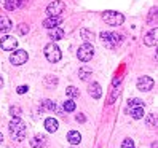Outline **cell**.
<instances>
[{
	"label": "cell",
	"instance_id": "17",
	"mask_svg": "<svg viewBox=\"0 0 158 148\" xmlns=\"http://www.w3.org/2000/svg\"><path fill=\"white\" fill-rule=\"evenodd\" d=\"M67 140H69L70 145H78V143L81 142V135H80V132H77V131H70V132L67 134Z\"/></svg>",
	"mask_w": 158,
	"mask_h": 148
},
{
	"label": "cell",
	"instance_id": "1",
	"mask_svg": "<svg viewBox=\"0 0 158 148\" xmlns=\"http://www.w3.org/2000/svg\"><path fill=\"white\" fill-rule=\"evenodd\" d=\"M10 135L15 138L16 142H21L24 140V137H26V132H27V129H26V124L24 121L18 116V118H13L11 119V123H10Z\"/></svg>",
	"mask_w": 158,
	"mask_h": 148
},
{
	"label": "cell",
	"instance_id": "8",
	"mask_svg": "<svg viewBox=\"0 0 158 148\" xmlns=\"http://www.w3.org/2000/svg\"><path fill=\"white\" fill-rule=\"evenodd\" d=\"M0 46H2L5 51H13V50H16V46H18V40L15 38V37H11V35H6V37H3V38L0 40Z\"/></svg>",
	"mask_w": 158,
	"mask_h": 148
},
{
	"label": "cell",
	"instance_id": "14",
	"mask_svg": "<svg viewBox=\"0 0 158 148\" xmlns=\"http://www.w3.org/2000/svg\"><path fill=\"white\" fill-rule=\"evenodd\" d=\"M46 145V137L45 135H35L31 140V146L32 148H43Z\"/></svg>",
	"mask_w": 158,
	"mask_h": 148
},
{
	"label": "cell",
	"instance_id": "6",
	"mask_svg": "<svg viewBox=\"0 0 158 148\" xmlns=\"http://www.w3.org/2000/svg\"><path fill=\"white\" fill-rule=\"evenodd\" d=\"M66 10V3L61 2V0H54L48 6H46V13L48 16H61V13H64Z\"/></svg>",
	"mask_w": 158,
	"mask_h": 148
},
{
	"label": "cell",
	"instance_id": "23",
	"mask_svg": "<svg viewBox=\"0 0 158 148\" xmlns=\"http://www.w3.org/2000/svg\"><path fill=\"white\" fill-rule=\"evenodd\" d=\"M73 110H75V102H73V100L64 102V112H73Z\"/></svg>",
	"mask_w": 158,
	"mask_h": 148
},
{
	"label": "cell",
	"instance_id": "19",
	"mask_svg": "<svg viewBox=\"0 0 158 148\" xmlns=\"http://www.w3.org/2000/svg\"><path fill=\"white\" fill-rule=\"evenodd\" d=\"M42 108H46V110H51V112H54V110H58V105L53 102V100H43L42 102Z\"/></svg>",
	"mask_w": 158,
	"mask_h": 148
},
{
	"label": "cell",
	"instance_id": "7",
	"mask_svg": "<svg viewBox=\"0 0 158 148\" xmlns=\"http://www.w3.org/2000/svg\"><path fill=\"white\" fill-rule=\"evenodd\" d=\"M27 59H29V54H27V51H24V50H16L10 56V62L13 64V66H23V64L27 62Z\"/></svg>",
	"mask_w": 158,
	"mask_h": 148
},
{
	"label": "cell",
	"instance_id": "12",
	"mask_svg": "<svg viewBox=\"0 0 158 148\" xmlns=\"http://www.w3.org/2000/svg\"><path fill=\"white\" fill-rule=\"evenodd\" d=\"M50 32H48V35H50V38L51 40H54V42H58V40H61L62 37H64V30L61 29V27L58 26V27H53V29H48Z\"/></svg>",
	"mask_w": 158,
	"mask_h": 148
},
{
	"label": "cell",
	"instance_id": "29",
	"mask_svg": "<svg viewBox=\"0 0 158 148\" xmlns=\"http://www.w3.org/2000/svg\"><path fill=\"white\" fill-rule=\"evenodd\" d=\"M27 32H29V26L21 24V26H19V34H27Z\"/></svg>",
	"mask_w": 158,
	"mask_h": 148
},
{
	"label": "cell",
	"instance_id": "20",
	"mask_svg": "<svg viewBox=\"0 0 158 148\" xmlns=\"http://www.w3.org/2000/svg\"><path fill=\"white\" fill-rule=\"evenodd\" d=\"M66 94H67V97L75 99V97H78V96H80V92H78V89H77L75 86H69V88L66 89Z\"/></svg>",
	"mask_w": 158,
	"mask_h": 148
},
{
	"label": "cell",
	"instance_id": "27",
	"mask_svg": "<svg viewBox=\"0 0 158 148\" xmlns=\"http://www.w3.org/2000/svg\"><path fill=\"white\" fill-rule=\"evenodd\" d=\"M122 148H134V142L131 138H125L123 143H122Z\"/></svg>",
	"mask_w": 158,
	"mask_h": 148
},
{
	"label": "cell",
	"instance_id": "3",
	"mask_svg": "<svg viewBox=\"0 0 158 148\" xmlns=\"http://www.w3.org/2000/svg\"><path fill=\"white\" fill-rule=\"evenodd\" d=\"M102 19H104L109 26H122L125 21V16L118 11H106L102 14Z\"/></svg>",
	"mask_w": 158,
	"mask_h": 148
},
{
	"label": "cell",
	"instance_id": "31",
	"mask_svg": "<svg viewBox=\"0 0 158 148\" xmlns=\"http://www.w3.org/2000/svg\"><path fill=\"white\" fill-rule=\"evenodd\" d=\"M77 121H78V123H85V121H86V118H85V115H83V113L77 115Z\"/></svg>",
	"mask_w": 158,
	"mask_h": 148
},
{
	"label": "cell",
	"instance_id": "32",
	"mask_svg": "<svg viewBox=\"0 0 158 148\" xmlns=\"http://www.w3.org/2000/svg\"><path fill=\"white\" fill-rule=\"evenodd\" d=\"M46 83H54V85H56V83H58V78H51V77H46Z\"/></svg>",
	"mask_w": 158,
	"mask_h": 148
},
{
	"label": "cell",
	"instance_id": "34",
	"mask_svg": "<svg viewBox=\"0 0 158 148\" xmlns=\"http://www.w3.org/2000/svg\"><path fill=\"white\" fill-rule=\"evenodd\" d=\"M0 143H3V135L0 134Z\"/></svg>",
	"mask_w": 158,
	"mask_h": 148
},
{
	"label": "cell",
	"instance_id": "9",
	"mask_svg": "<svg viewBox=\"0 0 158 148\" xmlns=\"http://www.w3.org/2000/svg\"><path fill=\"white\" fill-rule=\"evenodd\" d=\"M155 85V81L150 77H139L137 80V89L139 91H150Z\"/></svg>",
	"mask_w": 158,
	"mask_h": 148
},
{
	"label": "cell",
	"instance_id": "16",
	"mask_svg": "<svg viewBox=\"0 0 158 148\" xmlns=\"http://www.w3.org/2000/svg\"><path fill=\"white\" fill-rule=\"evenodd\" d=\"M89 96L93 99H99L102 96V89H101V85L99 83H93V85L89 86Z\"/></svg>",
	"mask_w": 158,
	"mask_h": 148
},
{
	"label": "cell",
	"instance_id": "24",
	"mask_svg": "<svg viewBox=\"0 0 158 148\" xmlns=\"http://www.w3.org/2000/svg\"><path fill=\"white\" fill-rule=\"evenodd\" d=\"M78 75H80L81 80H88V78L91 77V70H88V69H80Z\"/></svg>",
	"mask_w": 158,
	"mask_h": 148
},
{
	"label": "cell",
	"instance_id": "28",
	"mask_svg": "<svg viewBox=\"0 0 158 148\" xmlns=\"http://www.w3.org/2000/svg\"><path fill=\"white\" fill-rule=\"evenodd\" d=\"M155 14H156V8L153 6L150 10V16H148V22L150 24H155Z\"/></svg>",
	"mask_w": 158,
	"mask_h": 148
},
{
	"label": "cell",
	"instance_id": "30",
	"mask_svg": "<svg viewBox=\"0 0 158 148\" xmlns=\"http://www.w3.org/2000/svg\"><path fill=\"white\" fill-rule=\"evenodd\" d=\"M27 89H29V88H27L26 85H23V86H19V88H18L16 91H18V94H26V92H27Z\"/></svg>",
	"mask_w": 158,
	"mask_h": 148
},
{
	"label": "cell",
	"instance_id": "11",
	"mask_svg": "<svg viewBox=\"0 0 158 148\" xmlns=\"http://www.w3.org/2000/svg\"><path fill=\"white\" fill-rule=\"evenodd\" d=\"M61 22H62L61 16H50V18H46V19L43 21V27H46V29H53V27H58Z\"/></svg>",
	"mask_w": 158,
	"mask_h": 148
},
{
	"label": "cell",
	"instance_id": "13",
	"mask_svg": "<svg viewBox=\"0 0 158 148\" xmlns=\"http://www.w3.org/2000/svg\"><path fill=\"white\" fill-rule=\"evenodd\" d=\"M11 29V21L5 14H0V32H8Z\"/></svg>",
	"mask_w": 158,
	"mask_h": 148
},
{
	"label": "cell",
	"instance_id": "2",
	"mask_svg": "<svg viewBox=\"0 0 158 148\" xmlns=\"http://www.w3.org/2000/svg\"><path fill=\"white\" fill-rule=\"evenodd\" d=\"M101 40H102V43H104L107 48L114 50V48H117V46L122 45L123 37L115 34V32H101Z\"/></svg>",
	"mask_w": 158,
	"mask_h": 148
},
{
	"label": "cell",
	"instance_id": "33",
	"mask_svg": "<svg viewBox=\"0 0 158 148\" xmlns=\"http://www.w3.org/2000/svg\"><path fill=\"white\" fill-rule=\"evenodd\" d=\"M3 86V78H2V75H0V88Z\"/></svg>",
	"mask_w": 158,
	"mask_h": 148
},
{
	"label": "cell",
	"instance_id": "21",
	"mask_svg": "<svg viewBox=\"0 0 158 148\" xmlns=\"http://www.w3.org/2000/svg\"><path fill=\"white\" fill-rule=\"evenodd\" d=\"M129 108H136V107H144V100L142 99H131V100H129Z\"/></svg>",
	"mask_w": 158,
	"mask_h": 148
},
{
	"label": "cell",
	"instance_id": "25",
	"mask_svg": "<svg viewBox=\"0 0 158 148\" xmlns=\"http://www.w3.org/2000/svg\"><path fill=\"white\" fill-rule=\"evenodd\" d=\"M147 126L148 127H156V116L155 115H148L147 116Z\"/></svg>",
	"mask_w": 158,
	"mask_h": 148
},
{
	"label": "cell",
	"instance_id": "5",
	"mask_svg": "<svg viewBox=\"0 0 158 148\" xmlns=\"http://www.w3.org/2000/svg\"><path fill=\"white\" fill-rule=\"evenodd\" d=\"M93 54H94V48H93V45L85 43V45H81L80 48H78L77 58H78L81 62H88V61L93 58Z\"/></svg>",
	"mask_w": 158,
	"mask_h": 148
},
{
	"label": "cell",
	"instance_id": "35",
	"mask_svg": "<svg viewBox=\"0 0 158 148\" xmlns=\"http://www.w3.org/2000/svg\"><path fill=\"white\" fill-rule=\"evenodd\" d=\"M152 148H158V145L156 143H152Z\"/></svg>",
	"mask_w": 158,
	"mask_h": 148
},
{
	"label": "cell",
	"instance_id": "4",
	"mask_svg": "<svg viewBox=\"0 0 158 148\" xmlns=\"http://www.w3.org/2000/svg\"><path fill=\"white\" fill-rule=\"evenodd\" d=\"M45 56L50 62H58L61 59V50L56 43H50L45 46Z\"/></svg>",
	"mask_w": 158,
	"mask_h": 148
},
{
	"label": "cell",
	"instance_id": "18",
	"mask_svg": "<svg viewBox=\"0 0 158 148\" xmlns=\"http://www.w3.org/2000/svg\"><path fill=\"white\" fill-rule=\"evenodd\" d=\"M129 112H131V116H133L134 119H141V118H144V107L129 108Z\"/></svg>",
	"mask_w": 158,
	"mask_h": 148
},
{
	"label": "cell",
	"instance_id": "15",
	"mask_svg": "<svg viewBox=\"0 0 158 148\" xmlns=\"http://www.w3.org/2000/svg\"><path fill=\"white\" fill-rule=\"evenodd\" d=\"M58 126L59 124H58V121L54 118H46L45 119V129L48 132H56L58 131Z\"/></svg>",
	"mask_w": 158,
	"mask_h": 148
},
{
	"label": "cell",
	"instance_id": "10",
	"mask_svg": "<svg viewBox=\"0 0 158 148\" xmlns=\"http://www.w3.org/2000/svg\"><path fill=\"white\" fill-rule=\"evenodd\" d=\"M156 37H158V29H156V27H153V29L145 35L144 43H145L147 46H155V45H156Z\"/></svg>",
	"mask_w": 158,
	"mask_h": 148
},
{
	"label": "cell",
	"instance_id": "22",
	"mask_svg": "<svg viewBox=\"0 0 158 148\" xmlns=\"http://www.w3.org/2000/svg\"><path fill=\"white\" fill-rule=\"evenodd\" d=\"M80 35H81L86 42H89V40L94 38V34H93V32H88L86 29H81V30H80Z\"/></svg>",
	"mask_w": 158,
	"mask_h": 148
},
{
	"label": "cell",
	"instance_id": "26",
	"mask_svg": "<svg viewBox=\"0 0 158 148\" xmlns=\"http://www.w3.org/2000/svg\"><path fill=\"white\" fill-rule=\"evenodd\" d=\"M10 115H11L13 118H18V116L21 115V108H19V107H11V108H10Z\"/></svg>",
	"mask_w": 158,
	"mask_h": 148
}]
</instances>
